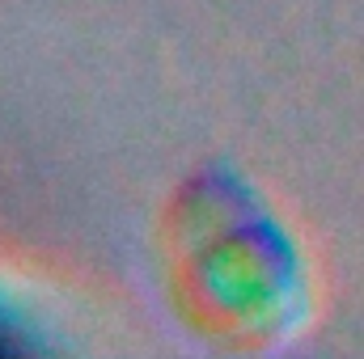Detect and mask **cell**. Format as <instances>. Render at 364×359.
Instances as JSON below:
<instances>
[{"instance_id": "cell-1", "label": "cell", "mask_w": 364, "mask_h": 359, "mask_svg": "<svg viewBox=\"0 0 364 359\" xmlns=\"http://www.w3.org/2000/svg\"><path fill=\"white\" fill-rule=\"evenodd\" d=\"M161 254L178 317L216 347L267 351L309 321L314 283L292 228L225 170L170 199Z\"/></svg>"}]
</instances>
